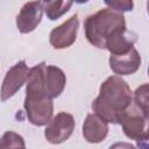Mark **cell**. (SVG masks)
Segmentation results:
<instances>
[{
  "mask_svg": "<svg viewBox=\"0 0 149 149\" xmlns=\"http://www.w3.org/2000/svg\"><path fill=\"white\" fill-rule=\"evenodd\" d=\"M133 104L129 85L119 76L108 77L100 86L99 95L91 107L106 122L119 123L121 116Z\"/></svg>",
  "mask_w": 149,
  "mask_h": 149,
  "instance_id": "cell-1",
  "label": "cell"
},
{
  "mask_svg": "<svg viewBox=\"0 0 149 149\" xmlns=\"http://www.w3.org/2000/svg\"><path fill=\"white\" fill-rule=\"evenodd\" d=\"M45 63L31 68L26 80L24 109L28 120L35 126H44L52 118L54 104L45 86Z\"/></svg>",
  "mask_w": 149,
  "mask_h": 149,
  "instance_id": "cell-2",
  "label": "cell"
},
{
  "mask_svg": "<svg viewBox=\"0 0 149 149\" xmlns=\"http://www.w3.org/2000/svg\"><path fill=\"white\" fill-rule=\"evenodd\" d=\"M84 28L87 41L99 49H105L107 40L118 30L126 28V20L121 12L104 8L87 16Z\"/></svg>",
  "mask_w": 149,
  "mask_h": 149,
  "instance_id": "cell-3",
  "label": "cell"
},
{
  "mask_svg": "<svg viewBox=\"0 0 149 149\" xmlns=\"http://www.w3.org/2000/svg\"><path fill=\"white\" fill-rule=\"evenodd\" d=\"M147 121L148 116L143 114L134 104H132V106L121 116L119 123L122 126L125 135L128 139L136 141L139 147H142L146 146L148 141Z\"/></svg>",
  "mask_w": 149,
  "mask_h": 149,
  "instance_id": "cell-4",
  "label": "cell"
},
{
  "mask_svg": "<svg viewBox=\"0 0 149 149\" xmlns=\"http://www.w3.org/2000/svg\"><path fill=\"white\" fill-rule=\"evenodd\" d=\"M74 129V118L66 113L59 112L51 118L44 130L45 139L52 144H59L66 141Z\"/></svg>",
  "mask_w": 149,
  "mask_h": 149,
  "instance_id": "cell-5",
  "label": "cell"
},
{
  "mask_svg": "<svg viewBox=\"0 0 149 149\" xmlns=\"http://www.w3.org/2000/svg\"><path fill=\"white\" fill-rule=\"evenodd\" d=\"M28 72H29V69L24 61L17 62L7 71L3 78V81L1 85V92H0V98L2 101H6L10 97H13L21 88V86L27 80Z\"/></svg>",
  "mask_w": 149,
  "mask_h": 149,
  "instance_id": "cell-6",
  "label": "cell"
},
{
  "mask_svg": "<svg viewBox=\"0 0 149 149\" xmlns=\"http://www.w3.org/2000/svg\"><path fill=\"white\" fill-rule=\"evenodd\" d=\"M79 28L78 15H72L61 26L54 28L49 35L50 44L55 49H64L72 45L77 38V33Z\"/></svg>",
  "mask_w": 149,
  "mask_h": 149,
  "instance_id": "cell-7",
  "label": "cell"
},
{
  "mask_svg": "<svg viewBox=\"0 0 149 149\" xmlns=\"http://www.w3.org/2000/svg\"><path fill=\"white\" fill-rule=\"evenodd\" d=\"M44 8L41 1H29L22 6L16 16V27L20 33L28 34L33 31L41 22Z\"/></svg>",
  "mask_w": 149,
  "mask_h": 149,
  "instance_id": "cell-8",
  "label": "cell"
},
{
  "mask_svg": "<svg viewBox=\"0 0 149 149\" xmlns=\"http://www.w3.org/2000/svg\"><path fill=\"white\" fill-rule=\"evenodd\" d=\"M109 66L112 71L120 76L133 74L141 66V56L133 47L128 52L121 55H111Z\"/></svg>",
  "mask_w": 149,
  "mask_h": 149,
  "instance_id": "cell-9",
  "label": "cell"
},
{
  "mask_svg": "<svg viewBox=\"0 0 149 149\" xmlns=\"http://www.w3.org/2000/svg\"><path fill=\"white\" fill-rule=\"evenodd\" d=\"M108 134V122L95 113L87 114L83 125V136L90 143H99Z\"/></svg>",
  "mask_w": 149,
  "mask_h": 149,
  "instance_id": "cell-10",
  "label": "cell"
},
{
  "mask_svg": "<svg viewBox=\"0 0 149 149\" xmlns=\"http://www.w3.org/2000/svg\"><path fill=\"white\" fill-rule=\"evenodd\" d=\"M136 40H137V35L134 31L123 28L114 33L107 40L105 49H107L111 52V55L126 54L134 47Z\"/></svg>",
  "mask_w": 149,
  "mask_h": 149,
  "instance_id": "cell-11",
  "label": "cell"
},
{
  "mask_svg": "<svg viewBox=\"0 0 149 149\" xmlns=\"http://www.w3.org/2000/svg\"><path fill=\"white\" fill-rule=\"evenodd\" d=\"M44 78L49 95L51 98L59 97L65 88V84H66L65 73L55 65H45Z\"/></svg>",
  "mask_w": 149,
  "mask_h": 149,
  "instance_id": "cell-12",
  "label": "cell"
},
{
  "mask_svg": "<svg viewBox=\"0 0 149 149\" xmlns=\"http://www.w3.org/2000/svg\"><path fill=\"white\" fill-rule=\"evenodd\" d=\"M72 0H49L45 2L44 12L47 14V17L51 21H55L59 19L62 15H64L72 6Z\"/></svg>",
  "mask_w": 149,
  "mask_h": 149,
  "instance_id": "cell-13",
  "label": "cell"
},
{
  "mask_svg": "<svg viewBox=\"0 0 149 149\" xmlns=\"http://www.w3.org/2000/svg\"><path fill=\"white\" fill-rule=\"evenodd\" d=\"M149 91L148 84H142L134 92V105L147 116L149 115Z\"/></svg>",
  "mask_w": 149,
  "mask_h": 149,
  "instance_id": "cell-14",
  "label": "cell"
},
{
  "mask_svg": "<svg viewBox=\"0 0 149 149\" xmlns=\"http://www.w3.org/2000/svg\"><path fill=\"white\" fill-rule=\"evenodd\" d=\"M24 140L14 132H6L0 140V148H24Z\"/></svg>",
  "mask_w": 149,
  "mask_h": 149,
  "instance_id": "cell-15",
  "label": "cell"
},
{
  "mask_svg": "<svg viewBox=\"0 0 149 149\" xmlns=\"http://www.w3.org/2000/svg\"><path fill=\"white\" fill-rule=\"evenodd\" d=\"M104 2L108 6V8H112L118 12H130L134 8L133 0H104Z\"/></svg>",
  "mask_w": 149,
  "mask_h": 149,
  "instance_id": "cell-16",
  "label": "cell"
},
{
  "mask_svg": "<svg viewBox=\"0 0 149 149\" xmlns=\"http://www.w3.org/2000/svg\"><path fill=\"white\" fill-rule=\"evenodd\" d=\"M72 1L77 2V3H85V2H87L88 0H72Z\"/></svg>",
  "mask_w": 149,
  "mask_h": 149,
  "instance_id": "cell-17",
  "label": "cell"
},
{
  "mask_svg": "<svg viewBox=\"0 0 149 149\" xmlns=\"http://www.w3.org/2000/svg\"><path fill=\"white\" fill-rule=\"evenodd\" d=\"M40 1H44V2H47V1H49V0H40Z\"/></svg>",
  "mask_w": 149,
  "mask_h": 149,
  "instance_id": "cell-18",
  "label": "cell"
}]
</instances>
